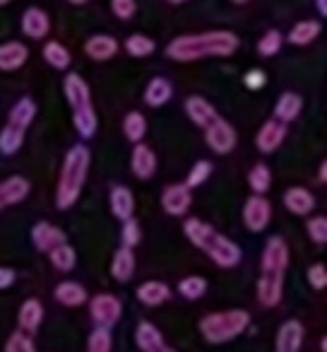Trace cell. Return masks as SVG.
<instances>
[{
  "label": "cell",
  "mask_w": 327,
  "mask_h": 352,
  "mask_svg": "<svg viewBox=\"0 0 327 352\" xmlns=\"http://www.w3.org/2000/svg\"><path fill=\"white\" fill-rule=\"evenodd\" d=\"M70 6H84V3H89V0H68Z\"/></svg>",
  "instance_id": "f907efd6"
},
{
  "label": "cell",
  "mask_w": 327,
  "mask_h": 352,
  "mask_svg": "<svg viewBox=\"0 0 327 352\" xmlns=\"http://www.w3.org/2000/svg\"><path fill=\"white\" fill-rule=\"evenodd\" d=\"M121 241H123V246H128V249H135V246L142 241V225L135 220V217H130V220L123 222Z\"/></svg>",
  "instance_id": "60d3db41"
},
{
  "label": "cell",
  "mask_w": 327,
  "mask_h": 352,
  "mask_svg": "<svg viewBox=\"0 0 327 352\" xmlns=\"http://www.w3.org/2000/svg\"><path fill=\"white\" fill-rule=\"evenodd\" d=\"M212 169H215V166H212L210 160H197L195 164L191 166V171H188L186 186L191 188V191H193V188H197V186H202V184H205L207 179L212 176Z\"/></svg>",
  "instance_id": "f35d334b"
},
{
  "label": "cell",
  "mask_w": 327,
  "mask_h": 352,
  "mask_svg": "<svg viewBox=\"0 0 327 352\" xmlns=\"http://www.w3.org/2000/svg\"><path fill=\"white\" fill-rule=\"evenodd\" d=\"M306 232H308V239H311L313 244L325 246L327 244V217L325 215H313V217H308Z\"/></svg>",
  "instance_id": "ab89813d"
},
{
  "label": "cell",
  "mask_w": 327,
  "mask_h": 352,
  "mask_svg": "<svg viewBox=\"0 0 327 352\" xmlns=\"http://www.w3.org/2000/svg\"><path fill=\"white\" fill-rule=\"evenodd\" d=\"M169 297H171V287L161 280H147L137 287V299L145 307H161L164 302H169Z\"/></svg>",
  "instance_id": "d4e9b609"
},
{
  "label": "cell",
  "mask_w": 327,
  "mask_h": 352,
  "mask_svg": "<svg viewBox=\"0 0 327 352\" xmlns=\"http://www.w3.org/2000/svg\"><path fill=\"white\" fill-rule=\"evenodd\" d=\"M63 94L70 104V111H73V126L84 140L97 135L99 128V118L97 111H94L92 104V89L84 82L82 75L77 73H68L63 80Z\"/></svg>",
  "instance_id": "5b68a950"
},
{
  "label": "cell",
  "mask_w": 327,
  "mask_h": 352,
  "mask_svg": "<svg viewBox=\"0 0 327 352\" xmlns=\"http://www.w3.org/2000/svg\"><path fill=\"white\" fill-rule=\"evenodd\" d=\"M89 164H92V152L87 145H73L65 152L63 166H60L58 188H56V206L58 210H68L82 196V188L87 184Z\"/></svg>",
  "instance_id": "277c9868"
},
{
  "label": "cell",
  "mask_w": 327,
  "mask_h": 352,
  "mask_svg": "<svg viewBox=\"0 0 327 352\" xmlns=\"http://www.w3.org/2000/svg\"><path fill=\"white\" fill-rule=\"evenodd\" d=\"M22 32H25V36H29V39L34 41H41L49 36L51 32V17L46 10H41V8H27L25 12H22V22H20Z\"/></svg>",
  "instance_id": "e0dca14e"
},
{
  "label": "cell",
  "mask_w": 327,
  "mask_h": 352,
  "mask_svg": "<svg viewBox=\"0 0 327 352\" xmlns=\"http://www.w3.org/2000/svg\"><path fill=\"white\" fill-rule=\"evenodd\" d=\"M111 12L123 22L132 20L137 12V0H111Z\"/></svg>",
  "instance_id": "ee69618b"
},
{
  "label": "cell",
  "mask_w": 327,
  "mask_h": 352,
  "mask_svg": "<svg viewBox=\"0 0 327 352\" xmlns=\"http://www.w3.org/2000/svg\"><path fill=\"white\" fill-rule=\"evenodd\" d=\"M65 241H68L65 232L60 230L58 225H53V222L41 220L32 227V244H34L36 251H41V254H49V251H53L56 246L65 244Z\"/></svg>",
  "instance_id": "4fadbf2b"
},
{
  "label": "cell",
  "mask_w": 327,
  "mask_h": 352,
  "mask_svg": "<svg viewBox=\"0 0 327 352\" xmlns=\"http://www.w3.org/2000/svg\"><path fill=\"white\" fill-rule=\"evenodd\" d=\"M156 166H159L156 152L152 150L149 145H145V142H137V145L132 147V155H130V169H132V174H135V179H140V182L154 179Z\"/></svg>",
  "instance_id": "8fae6325"
},
{
  "label": "cell",
  "mask_w": 327,
  "mask_h": 352,
  "mask_svg": "<svg viewBox=\"0 0 327 352\" xmlns=\"http://www.w3.org/2000/svg\"><path fill=\"white\" fill-rule=\"evenodd\" d=\"M272 220V203L265 196H250L243 206V225L248 232H265Z\"/></svg>",
  "instance_id": "30bf717a"
},
{
  "label": "cell",
  "mask_w": 327,
  "mask_h": 352,
  "mask_svg": "<svg viewBox=\"0 0 327 352\" xmlns=\"http://www.w3.org/2000/svg\"><path fill=\"white\" fill-rule=\"evenodd\" d=\"M317 179H320V184H327V160L320 162V169H317Z\"/></svg>",
  "instance_id": "c3c4849f"
},
{
  "label": "cell",
  "mask_w": 327,
  "mask_h": 352,
  "mask_svg": "<svg viewBox=\"0 0 327 352\" xmlns=\"http://www.w3.org/2000/svg\"><path fill=\"white\" fill-rule=\"evenodd\" d=\"M29 60V49L22 41H5L0 44V70L15 73Z\"/></svg>",
  "instance_id": "7402d4cb"
},
{
  "label": "cell",
  "mask_w": 327,
  "mask_h": 352,
  "mask_svg": "<svg viewBox=\"0 0 327 352\" xmlns=\"http://www.w3.org/2000/svg\"><path fill=\"white\" fill-rule=\"evenodd\" d=\"M205 142L217 155H231L236 150V145H239V133H236V128L226 118L217 116L205 128Z\"/></svg>",
  "instance_id": "52a82bcc"
},
{
  "label": "cell",
  "mask_w": 327,
  "mask_h": 352,
  "mask_svg": "<svg viewBox=\"0 0 327 352\" xmlns=\"http://www.w3.org/2000/svg\"><path fill=\"white\" fill-rule=\"evenodd\" d=\"M169 6H183V3H188V0H167Z\"/></svg>",
  "instance_id": "816d5d0a"
},
{
  "label": "cell",
  "mask_w": 327,
  "mask_h": 352,
  "mask_svg": "<svg viewBox=\"0 0 327 352\" xmlns=\"http://www.w3.org/2000/svg\"><path fill=\"white\" fill-rule=\"evenodd\" d=\"M303 345V326L301 321L291 318L284 321L277 331V340H274V352H301Z\"/></svg>",
  "instance_id": "d6986e66"
},
{
  "label": "cell",
  "mask_w": 327,
  "mask_h": 352,
  "mask_svg": "<svg viewBox=\"0 0 327 352\" xmlns=\"http://www.w3.org/2000/svg\"><path fill=\"white\" fill-rule=\"evenodd\" d=\"M303 111V97L296 92H284L274 104V121L289 126L291 121H296Z\"/></svg>",
  "instance_id": "603a6c76"
},
{
  "label": "cell",
  "mask_w": 327,
  "mask_h": 352,
  "mask_svg": "<svg viewBox=\"0 0 327 352\" xmlns=\"http://www.w3.org/2000/svg\"><path fill=\"white\" fill-rule=\"evenodd\" d=\"M118 51H121V44L111 34H92L84 41V56L89 60H97V63H106V60L116 58Z\"/></svg>",
  "instance_id": "5bb4252c"
},
{
  "label": "cell",
  "mask_w": 327,
  "mask_h": 352,
  "mask_svg": "<svg viewBox=\"0 0 327 352\" xmlns=\"http://www.w3.org/2000/svg\"><path fill=\"white\" fill-rule=\"evenodd\" d=\"M25 133L27 131H20V128L5 123L3 131H0V152L8 157L17 155L22 150V145H25Z\"/></svg>",
  "instance_id": "e575fe53"
},
{
  "label": "cell",
  "mask_w": 327,
  "mask_h": 352,
  "mask_svg": "<svg viewBox=\"0 0 327 352\" xmlns=\"http://www.w3.org/2000/svg\"><path fill=\"white\" fill-rule=\"evenodd\" d=\"M12 283H15V270L5 268V265H0V289L12 287Z\"/></svg>",
  "instance_id": "7dc6e473"
},
{
  "label": "cell",
  "mask_w": 327,
  "mask_h": 352,
  "mask_svg": "<svg viewBox=\"0 0 327 352\" xmlns=\"http://www.w3.org/2000/svg\"><path fill=\"white\" fill-rule=\"evenodd\" d=\"M243 85L248 89H263L265 85H267V75H265V70H260V68H250L248 73L243 75Z\"/></svg>",
  "instance_id": "bcb514c9"
},
{
  "label": "cell",
  "mask_w": 327,
  "mask_h": 352,
  "mask_svg": "<svg viewBox=\"0 0 327 352\" xmlns=\"http://www.w3.org/2000/svg\"><path fill=\"white\" fill-rule=\"evenodd\" d=\"M123 135H125L128 140L132 142V145H137V142L145 140V135H147V118H145V113L128 111L125 118H123Z\"/></svg>",
  "instance_id": "1f68e13d"
},
{
  "label": "cell",
  "mask_w": 327,
  "mask_h": 352,
  "mask_svg": "<svg viewBox=\"0 0 327 352\" xmlns=\"http://www.w3.org/2000/svg\"><path fill=\"white\" fill-rule=\"evenodd\" d=\"M49 261L56 270H60V273H70V270L75 268V263H77V254H75L73 246L65 241V244L56 246L53 251H49Z\"/></svg>",
  "instance_id": "d590c367"
},
{
  "label": "cell",
  "mask_w": 327,
  "mask_h": 352,
  "mask_svg": "<svg viewBox=\"0 0 327 352\" xmlns=\"http://www.w3.org/2000/svg\"><path fill=\"white\" fill-rule=\"evenodd\" d=\"M111 331L108 328H99L89 336V342H87V352H111Z\"/></svg>",
  "instance_id": "b9f144b4"
},
{
  "label": "cell",
  "mask_w": 327,
  "mask_h": 352,
  "mask_svg": "<svg viewBox=\"0 0 327 352\" xmlns=\"http://www.w3.org/2000/svg\"><path fill=\"white\" fill-rule=\"evenodd\" d=\"M234 6H245V3H250V0H231Z\"/></svg>",
  "instance_id": "f5cc1de1"
},
{
  "label": "cell",
  "mask_w": 327,
  "mask_h": 352,
  "mask_svg": "<svg viewBox=\"0 0 327 352\" xmlns=\"http://www.w3.org/2000/svg\"><path fill=\"white\" fill-rule=\"evenodd\" d=\"M29 191H32V184L25 176L15 174V176L3 179V182H0V212L5 210V208L20 206L22 201H27Z\"/></svg>",
  "instance_id": "7c38bea8"
},
{
  "label": "cell",
  "mask_w": 327,
  "mask_h": 352,
  "mask_svg": "<svg viewBox=\"0 0 327 352\" xmlns=\"http://www.w3.org/2000/svg\"><path fill=\"white\" fill-rule=\"evenodd\" d=\"M315 8H317V15L327 17V0H315Z\"/></svg>",
  "instance_id": "681fc988"
},
{
  "label": "cell",
  "mask_w": 327,
  "mask_h": 352,
  "mask_svg": "<svg viewBox=\"0 0 327 352\" xmlns=\"http://www.w3.org/2000/svg\"><path fill=\"white\" fill-rule=\"evenodd\" d=\"M34 118H36V104H34V99H29V97L17 99V102L12 104L10 113H8V123L20 128V131H27V128L34 123Z\"/></svg>",
  "instance_id": "83f0119b"
},
{
  "label": "cell",
  "mask_w": 327,
  "mask_h": 352,
  "mask_svg": "<svg viewBox=\"0 0 327 352\" xmlns=\"http://www.w3.org/2000/svg\"><path fill=\"white\" fill-rule=\"evenodd\" d=\"M205 292H207V280L200 278V275H188V278H183L178 283V294L183 299H188V302H195Z\"/></svg>",
  "instance_id": "8d00e7d4"
},
{
  "label": "cell",
  "mask_w": 327,
  "mask_h": 352,
  "mask_svg": "<svg viewBox=\"0 0 327 352\" xmlns=\"http://www.w3.org/2000/svg\"><path fill=\"white\" fill-rule=\"evenodd\" d=\"M123 49H125L128 56H132V58H147V56H152L156 51V41L152 39V36L147 34H130L125 39V44H123Z\"/></svg>",
  "instance_id": "836d02e7"
},
{
  "label": "cell",
  "mask_w": 327,
  "mask_h": 352,
  "mask_svg": "<svg viewBox=\"0 0 327 352\" xmlns=\"http://www.w3.org/2000/svg\"><path fill=\"white\" fill-rule=\"evenodd\" d=\"M183 234L188 236L193 246L207 254L212 261H215L219 268H236L241 263V249L234 239L224 236L221 232H217L212 225L202 222L200 217H188L183 222Z\"/></svg>",
  "instance_id": "3957f363"
},
{
  "label": "cell",
  "mask_w": 327,
  "mask_h": 352,
  "mask_svg": "<svg viewBox=\"0 0 327 352\" xmlns=\"http://www.w3.org/2000/svg\"><path fill=\"white\" fill-rule=\"evenodd\" d=\"M282 203L291 215L296 217H311L315 210V196L306 186H291L284 191Z\"/></svg>",
  "instance_id": "9a60e30c"
},
{
  "label": "cell",
  "mask_w": 327,
  "mask_h": 352,
  "mask_svg": "<svg viewBox=\"0 0 327 352\" xmlns=\"http://www.w3.org/2000/svg\"><path fill=\"white\" fill-rule=\"evenodd\" d=\"M250 326V314L245 309H229V311H212L200 318V333L207 342L221 345L239 338Z\"/></svg>",
  "instance_id": "8992f818"
},
{
  "label": "cell",
  "mask_w": 327,
  "mask_h": 352,
  "mask_svg": "<svg viewBox=\"0 0 327 352\" xmlns=\"http://www.w3.org/2000/svg\"><path fill=\"white\" fill-rule=\"evenodd\" d=\"M41 321H44V304L39 299H27L20 307V314H17V323H20V331L32 336V333L39 331Z\"/></svg>",
  "instance_id": "cb8c5ba5"
},
{
  "label": "cell",
  "mask_w": 327,
  "mask_h": 352,
  "mask_svg": "<svg viewBox=\"0 0 327 352\" xmlns=\"http://www.w3.org/2000/svg\"><path fill=\"white\" fill-rule=\"evenodd\" d=\"M183 109H186L188 118H191L197 128H202V131H205V128L210 126L217 116H219V113H217V109H215V104L207 102V99L200 97V94H193V97H188L186 104H183Z\"/></svg>",
  "instance_id": "ffe728a7"
},
{
  "label": "cell",
  "mask_w": 327,
  "mask_h": 352,
  "mask_svg": "<svg viewBox=\"0 0 327 352\" xmlns=\"http://www.w3.org/2000/svg\"><path fill=\"white\" fill-rule=\"evenodd\" d=\"M108 208H111L116 220H130V217H135V196L128 186H113L108 193Z\"/></svg>",
  "instance_id": "44dd1931"
},
{
  "label": "cell",
  "mask_w": 327,
  "mask_h": 352,
  "mask_svg": "<svg viewBox=\"0 0 327 352\" xmlns=\"http://www.w3.org/2000/svg\"><path fill=\"white\" fill-rule=\"evenodd\" d=\"M282 46H284V34H282V32H279V30H267L258 41V54L263 56V58H272V56H277L279 51H282Z\"/></svg>",
  "instance_id": "74e56055"
},
{
  "label": "cell",
  "mask_w": 327,
  "mask_h": 352,
  "mask_svg": "<svg viewBox=\"0 0 327 352\" xmlns=\"http://www.w3.org/2000/svg\"><path fill=\"white\" fill-rule=\"evenodd\" d=\"M41 56L44 60L56 70H68L70 63H73V56H70V49L60 41H46L44 49H41Z\"/></svg>",
  "instance_id": "4dcf8cb0"
},
{
  "label": "cell",
  "mask_w": 327,
  "mask_h": 352,
  "mask_svg": "<svg viewBox=\"0 0 327 352\" xmlns=\"http://www.w3.org/2000/svg\"><path fill=\"white\" fill-rule=\"evenodd\" d=\"M56 299H58L63 307H82L84 302H87V289L82 287L80 283H75V280H65V283H60L58 287H56Z\"/></svg>",
  "instance_id": "f546056e"
},
{
  "label": "cell",
  "mask_w": 327,
  "mask_h": 352,
  "mask_svg": "<svg viewBox=\"0 0 327 352\" xmlns=\"http://www.w3.org/2000/svg\"><path fill=\"white\" fill-rule=\"evenodd\" d=\"M111 275L118 283H130L132 275H135V251L128 249V246H121V249L113 254Z\"/></svg>",
  "instance_id": "4316f807"
},
{
  "label": "cell",
  "mask_w": 327,
  "mask_h": 352,
  "mask_svg": "<svg viewBox=\"0 0 327 352\" xmlns=\"http://www.w3.org/2000/svg\"><path fill=\"white\" fill-rule=\"evenodd\" d=\"M5 352H36V347H34L32 336H27V333H22V331H15L8 338Z\"/></svg>",
  "instance_id": "7bdbcfd3"
},
{
  "label": "cell",
  "mask_w": 327,
  "mask_h": 352,
  "mask_svg": "<svg viewBox=\"0 0 327 352\" xmlns=\"http://www.w3.org/2000/svg\"><path fill=\"white\" fill-rule=\"evenodd\" d=\"M248 186L253 191V196H265L272 186V171L265 162H258L253 169L248 171Z\"/></svg>",
  "instance_id": "d6a6232c"
},
{
  "label": "cell",
  "mask_w": 327,
  "mask_h": 352,
  "mask_svg": "<svg viewBox=\"0 0 327 352\" xmlns=\"http://www.w3.org/2000/svg\"><path fill=\"white\" fill-rule=\"evenodd\" d=\"M308 283L313 289H325L327 287V265L325 263H313L308 268Z\"/></svg>",
  "instance_id": "f6af8a7d"
},
{
  "label": "cell",
  "mask_w": 327,
  "mask_h": 352,
  "mask_svg": "<svg viewBox=\"0 0 327 352\" xmlns=\"http://www.w3.org/2000/svg\"><path fill=\"white\" fill-rule=\"evenodd\" d=\"M8 3H12V0H0V6H8Z\"/></svg>",
  "instance_id": "db71d44e"
},
{
  "label": "cell",
  "mask_w": 327,
  "mask_h": 352,
  "mask_svg": "<svg viewBox=\"0 0 327 352\" xmlns=\"http://www.w3.org/2000/svg\"><path fill=\"white\" fill-rule=\"evenodd\" d=\"M142 97H145L147 107L159 109V107H164V104L171 102L173 87H171V82H169L167 78H152L149 82H147L145 94H142Z\"/></svg>",
  "instance_id": "484cf974"
},
{
  "label": "cell",
  "mask_w": 327,
  "mask_h": 352,
  "mask_svg": "<svg viewBox=\"0 0 327 352\" xmlns=\"http://www.w3.org/2000/svg\"><path fill=\"white\" fill-rule=\"evenodd\" d=\"M89 314H92L94 323L99 328H111L113 323H118L123 314V302L111 292H101L97 297L89 299Z\"/></svg>",
  "instance_id": "ba28073f"
},
{
  "label": "cell",
  "mask_w": 327,
  "mask_h": 352,
  "mask_svg": "<svg viewBox=\"0 0 327 352\" xmlns=\"http://www.w3.org/2000/svg\"><path fill=\"white\" fill-rule=\"evenodd\" d=\"M193 206V191L186 184H169L161 191V208L171 217H183Z\"/></svg>",
  "instance_id": "9c48e42d"
},
{
  "label": "cell",
  "mask_w": 327,
  "mask_h": 352,
  "mask_svg": "<svg viewBox=\"0 0 327 352\" xmlns=\"http://www.w3.org/2000/svg\"><path fill=\"white\" fill-rule=\"evenodd\" d=\"M241 41L231 30H210L181 34L167 44V56L176 63H195L205 58H229L239 51Z\"/></svg>",
  "instance_id": "6da1fadb"
},
{
  "label": "cell",
  "mask_w": 327,
  "mask_h": 352,
  "mask_svg": "<svg viewBox=\"0 0 327 352\" xmlns=\"http://www.w3.org/2000/svg\"><path fill=\"white\" fill-rule=\"evenodd\" d=\"M284 138H287V126L274 121V118H269V121H265L263 126H260L258 135H255V147H258L263 155H272V152H277L279 147H282Z\"/></svg>",
  "instance_id": "2e32d148"
},
{
  "label": "cell",
  "mask_w": 327,
  "mask_h": 352,
  "mask_svg": "<svg viewBox=\"0 0 327 352\" xmlns=\"http://www.w3.org/2000/svg\"><path fill=\"white\" fill-rule=\"evenodd\" d=\"M135 342L142 352H176L161 336V331L149 321H142L135 331Z\"/></svg>",
  "instance_id": "ac0fdd59"
},
{
  "label": "cell",
  "mask_w": 327,
  "mask_h": 352,
  "mask_svg": "<svg viewBox=\"0 0 327 352\" xmlns=\"http://www.w3.org/2000/svg\"><path fill=\"white\" fill-rule=\"evenodd\" d=\"M320 32H322V27L317 20H301L289 30L287 41L293 46H308L320 36Z\"/></svg>",
  "instance_id": "f1b7e54d"
},
{
  "label": "cell",
  "mask_w": 327,
  "mask_h": 352,
  "mask_svg": "<svg viewBox=\"0 0 327 352\" xmlns=\"http://www.w3.org/2000/svg\"><path fill=\"white\" fill-rule=\"evenodd\" d=\"M289 268V246L282 236H269L265 241L263 258H260L258 278V302L263 307H277L284 294V275Z\"/></svg>",
  "instance_id": "7a4b0ae2"
}]
</instances>
